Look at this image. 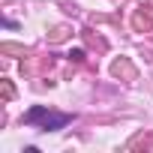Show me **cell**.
<instances>
[{
  "label": "cell",
  "instance_id": "1",
  "mask_svg": "<svg viewBox=\"0 0 153 153\" xmlns=\"http://www.w3.org/2000/svg\"><path fill=\"white\" fill-rule=\"evenodd\" d=\"M69 120H72L69 114H51V111H45V108H33V111L24 114V123H42V129H60V126H66Z\"/></svg>",
  "mask_w": 153,
  "mask_h": 153
}]
</instances>
